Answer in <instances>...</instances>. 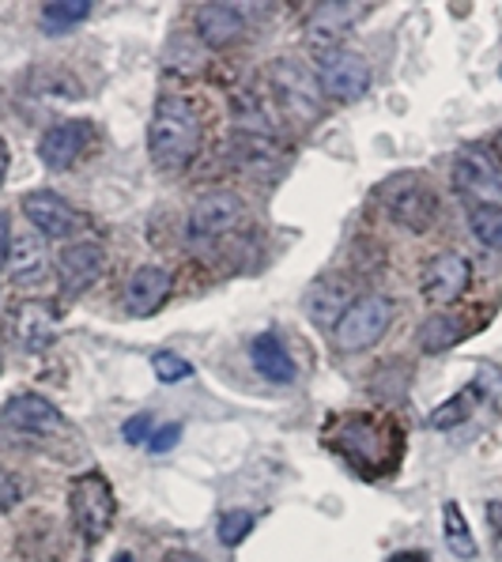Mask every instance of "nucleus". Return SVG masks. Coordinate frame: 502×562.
Segmentation results:
<instances>
[{
  "label": "nucleus",
  "instance_id": "nucleus-1",
  "mask_svg": "<svg viewBox=\"0 0 502 562\" xmlns=\"http://www.w3.org/2000/svg\"><path fill=\"white\" fill-rule=\"evenodd\" d=\"M201 151V114L189 99L167 94L148 125V155L163 175H178Z\"/></svg>",
  "mask_w": 502,
  "mask_h": 562
},
{
  "label": "nucleus",
  "instance_id": "nucleus-2",
  "mask_svg": "<svg viewBox=\"0 0 502 562\" xmlns=\"http://www.w3.org/2000/svg\"><path fill=\"white\" fill-rule=\"evenodd\" d=\"M68 509H72V525L76 532L83 536L88 543H99L102 536L110 532L114 525V487L102 472H83L72 480L68 487Z\"/></svg>",
  "mask_w": 502,
  "mask_h": 562
},
{
  "label": "nucleus",
  "instance_id": "nucleus-3",
  "mask_svg": "<svg viewBox=\"0 0 502 562\" xmlns=\"http://www.w3.org/2000/svg\"><path fill=\"white\" fill-rule=\"evenodd\" d=\"M393 325V299L378 295H359L355 302H348L341 317L333 325V336H336V348L341 351H367L370 344H378L386 336V328Z\"/></svg>",
  "mask_w": 502,
  "mask_h": 562
},
{
  "label": "nucleus",
  "instance_id": "nucleus-4",
  "mask_svg": "<svg viewBox=\"0 0 502 562\" xmlns=\"http://www.w3.org/2000/svg\"><path fill=\"white\" fill-rule=\"evenodd\" d=\"M268 83H272V94L280 99V106L295 121L317 117V110H322V88H317V76L310 72L302 60H295V57L272 60Z\"/></svg>",
  "mask_w": 502,
  "mask_h": 562
},
{
  "label": "nucleus",
  "instance_id": "nucleus-5",
  "mask_svg": "<svg viewBox=\"0 0 502 562\" xmlns=\"http://www.w3.org/2000/svg\"><path fill=\"white\" fill-rule=\"evenodd\" d=\"M336 423H344L348 430L328 427V446L336 453H344L355 464H389L397 461L393 453H386V423L375 419V415H333Z\"/></svg>",
  "mask_w": 502,
  "mask_h": 562
},
{
  "label": "nucleus",
  "instance_id": "nucleus-6",
  "mask_svg": "<svg viewBox=\"0 0 502 562\" xmlns=\"http://www.w3.org/2000/svg\"><path fill=\"white\" fill-rule=\"evenodd\" d=\"M386 212L412 235H427L438 220V193L423 178H397L386 186Z\"/></svg>",
  "mask_w": 502,
  "mask_h": 562
},
{
  "label": "nucleus",
  "instance_id": "nucleus-7",
  "mask_svg": "<svg viewBox=\"0 0 502 562\" xmlns=\"http://www.w3.org/2000/svg\"><path fill=\"white\" fill-rule=\"evenodd\" d=\"M314 76H317V88H325L328 99H336V102H355L370 91L367 57L355 54V49H344V46L317 54Z\"/></svg>",
  "mask_w": 502,
  "mask_h": 562
},
{
  "label": "nucleus",
  "instance_id": "nucleus-8",
  "mask_svg": "<svg viewBox=\"0 0 502 562\" xmlns=\"http://www.w3.org/2000/svg\"><path fill=\"white\" fill-rule=\"evenodd\" d=\"M242 215H246V204H242L238 193H231V189H212V193H204L201 201H197L193 207H189V241H201V246H208V241L231 235V231L242 223Z\"/></svg>",
  "mask_w": 502,
  "mask_h": 562
},
{
  "label": "nucleus",
  "instance_id": "nucleus-9",
  "mask_svg": "<svg viewBox=\"0 0 502 562\" xmlns=\"http://www.w3.org/2000/svg\"><path fill=\"white\" fill-rule=\"evenodd\" d=\"M454 186L457 193H465L472 204H495L502 207V170L488 151L472 148L457 155L454 162Z\"/></svg>",
  "mask_w": 502,
  "mask_h": 562
},
{
  "label": "nucleus",
  "instance_id": "nucleus-10",
  "mask_svg": "<svg viewBox=\"0 0 502 562\" xmlns=\"http://www.w3.org/2000/svg\"><path fill=\"white\" fill-rule=\"evenodd\" d=\"M23 215L42 238H68L80 231V212L57 196L54 189H34V193L23 196Z\"/></svg>",
  "mask_w": 502,
  "mask_h": 562
},
{
  "label": "nucleus",
  "instance_id": "nucleus-11",
  "mask_svg": "<svg viewBox=\"0 0 502 562\" xmlns=\"http://www.w3.org/2000/svg\"><path fill=\"white\" fill-rule=\"evenodd\" d=\"M0 419H4V427L23 430V435H34V438L60 435V430L68 427L57 404H49L46 396H38V393L12 396V401L4 404V412H0Z\"/></svg>",
  "mask_w": 502,
  "mask_h": 562
},
{
  "label": "nucleus",
  "instance_id": "nucleus-12",
  "mask_svg": "<svg viewBox=\"0 0 502 562\" xmlns=\"http://www.w3.org/2000/svg\"><path fill=\"white\" fill-rule=\"evenodd\" d=\"M472 280V265L465 254L457 249H446V254L431 257L427 268H423V295H427L435 306H449L454 299L465 295Z\"/></svg>",
  "mask_w": 502,
  "mask_h": 562
},
{
  "label": "nucleus",
  "instance_id": "nucleus-13",
  "mask_svg": "<svg viewBox=\"0 0 502 562\" xmlns=\"http://www.w3.org/2000/svg\"><path fill=\"white\" fill-rule=\"evenodd\" d=\"M362 15V4H348V0H325L306 15V42L317 46V54L336 49L344 42V34L355 27V20Z\"/></svg>",
  "mask_w": 502,
  "mask_h": 562
},
{
  "label": "nucleus",
  "instance_id": "nucleus-14",
  "mask_svg": "<svg viewBox=\"0 0 502 562\" xmlns=\"http://www.w3.org/2000/svg\"><path fill=\"white\" fill-rule=\"evenodd\" d=\"M102 268H107V254H102L99 241H72L57 257V276L65 295H83L102 276Z\"/></svg>",
  "mask_w": 502,
  "mask_h": 562
},
{
  "label": "nucleus",
  "instance_id": "nucleus-15",
  "mask_svg": "<svg viewBox=\"0 0 502 562\" xmlns=\"http://www.w3.org/2000/svg\"><path fill=\"white\" fill-rule=\"evenodd\" d=\"M12 333H15V344L31 356L46 351L49 344L57 340V314L49 302H20L12 314Z\"/></svg>",
  "mask_w": 502,
  "mask_h": 562
},
{
  "label": "nucleus",
  "instance_id": "nucleus-16",
  "mask_svg": "<svg viewBox=\"0 0 502 562\" xmlns=\"http://www.w3.org/2000/svg\"><path fill=\"white\" fill-rule=\"evenodd\" d=\"M170 288H175V280H170L167 268L141 265L125 283V310L133 317H152L170 299Z\"/></svg>",
  "mask_w": 502,
  "mask_h": 562
},
{
  "label": "nucleus",
  "instance_id": "nucleus-17",
  "mask_svg": "<svg viewBox=\"0 0 502 562\" xmlns=\"http://www.w3.org/2000/svg\"><path fill=\"white\" fill-rule=\"evenodd\" d=\"M197 34H201L204 46L223 49L235 46V42L246 34V15H242L238 4H201L197 8Z\"/></svg>",
  "mask_w": 502,
  "mask_h": 562
},
{
  "label": "nucleus",
  "instance_id": "nucleus-18",
  "mask_svg": "<svg viewBox=\"0 0 502 562\" xmlns=\"http://www.w3.org/2000/svg\"><path fill=\"white\" fill-rule=\"evenodd\" d=\"M88 144V121H60L38 140V159L49 170H68Z\"/></svg>",
  "mask_w": 502,
  "mask_h": 562
},
{
  "label": "nucleus",
  "instance_id": "nucleus-19",
  "mask_svg": "<svg viewBox=\"0 0 502 562\" xmlns=\"http://www.w3.org/2000/svg\"><path fill=\"white\" fill-rule=\"evenodd\" d=\"M223 155H227L238 170H246V175H265V170H272L276 162H280V148L272 144V136L242 133V128L223 144Z\"/></svg>",
  "mask_w": 502,
  "mask_h": 562
},
{
  "label": "nucleus",
  "instance_id": "nucleus-20",
  "mask_svg": "<svg viewBox=\"0 0 502 562\" xmlns=\"http://www.w3.org/2000/svg\"><path fill=\"white\" fill-rule=\"evenodd\" d=\"M249 359H254V370H257V374H261L265 382H272V385H291V382L299 378L291 351L283 348V344L276 340L272 333H261L254 344H249Z\"/></svg>",
  "mask_w": 502,
  "mask_h": 562
},
{
  "label": "nucleus",
  "instance_id": "nucleus-21",
  "mask_svg": "<svg viewBox=\"0 0 502 562\" xmlns=\"http://www.w3.org/2000/svg\"><path fill=\"white\" fill-rule=\"evenodd\" d=\"M4 268L15 283L42 280V272H46V249H42L38 235H12V241H8Z\"/></svg>",
  "mask_w": 502,
  "mask_h": 562
},
{
  "label": "nucleus",
  "instance_id": "nucleus-22",
  "mask_svg": "<svg viewBox=\"0 0 502 562\" xmlns=\"http://www.w3.org/2000/svg\"><path fill=\"white\" fill-rule=\"evenodd\" d=\"M443 536H446V551L454 559H461V562L476 559V536H472L469 521H465L461 506H457L454 498L443 506Z\"/></svg>",
  "mask_w": 502,
  "mask_h": 562
},
{
  "label": "nucleus",
  "instance_id": "nucleus-23",
  "mask_svg": "<svg viewBox=\"0 0 502 562\" xmlns=\"http://www.w3.org/2000/svg\"><path fill=\"white\" fill-rule=\"evenodd\" d=\"M465 336V325L457 322L454 314H431L420 328V344L427 356H438V351H449L457 340Z\"/></svg>",
  "mask_w": 502,
  "mask_h": 562
},
{
  "label": "nucleus",
  "instance_id": "nucleus-24",
  "mask_svg": "<svg viewBox=\"0 0 502 562\" xmlns=\"http://www.w3.org/2000/svg\"><path fill=\"white\" fill-rule=\"evenodd\" d=\"M91 15V0H49L42 4V27L49 34H60Z\"/></svg>",
  "mask_w": 502,
  "mask_h": 562
},
{
  "label": "nucleus",
  "instance_id": "nucleus-25",
  "mask_svg": "<svg viewBox=\"0 0 502 562\" xmlns=\"http://www.w3.org/2000/svg\"><path fill=\"white\" fill-rule=\"evenodd\" d=\"M476 396H480V389H461L457 396H449V401L443 404V408H435L431 412V427L435 430H454V427H461L465 419L472 415L476 408Z\"/></svg>",
  "mask_w": 502,
  "mask_h": 562
},
{
  "label": "nucleus",
  "instance_id": "nucleus-26",
  "mask_svg": "<svg viewBox=\"0 0 502 562\" xmlns=\"http://www.w3.org/2000/svg\"><path fill=\"white\" fill-rule=\"evenodd\" d=\"M469 231L488 249H502V207H495V204H472L469 207Z\"/></svg>",
  "mask_w": 502,
  "mask_h": 562
},
{
  "label": "nucleus",
  "instance_id": "nucleus-27",
  "mask_svg": "<svg viewBox=\"0 0 502 562\" xmlns=\"http://www.w3.org/2000/svg\"><path fill=\"white\" fill-rule=\"evenodd\" d=\"M254 525H257L254 509H227V514L220 517V529H215V532H220L223 548H238V543L254 532Z\"/></svg>",
  "mask_w": 502,
  "mask_h": 562
},
{
  "label": "nucleus",
  "instance_id": "nucleus-28",
  "mask_svg": "<svg viewBox=\"0 0 502 562\" xmlns=\"http://www.w3.org/2000/svg\"><path fill=\"white\" fill-rule=\"evenodd\" d=\"M152 370L163 385H178V382H186V378H193V362L175 356V351H155Z\"/></svg>",
  "mask_w": 502,
  "mask_h": 562
},
{
  "label": "nucleus",
  "instance_id": "nucleus-29",
  "mask_svg": "<svg viewBox=\"0 0 502 562\" xmlns=\"http://www.w3.org/2000/svg\"><path fill=\"white\" fill-rule=\"evenodd\" d=\"M121 435H125V442H129V446L152 442V412H141V415H133V419H125Z\"/></svg>",
  "mask_w": 502,
  "mask_h": 562
},
{
  "label": "nucleus",
  "instance_id": "nucleus-30",
  "mask_svg": "<svg viewBox=\"0 0 502 562\" xmlns=\"http://www.w3.org/2000/svg\"><path fill=\"white\" fill-rule=\"evenodd\" d=\"M178 442H181V423H170V427L155 430L148 449H152V453H170V449H175Z\"/></svg>",
  "mask_w": 502,
  "mask_h": 562
},
{
  "label": "nucleus",
  "instance_id": "nucleus-31",
  "mask_svg": "<svg viewBox=\"0 0 502 562\" xmlns=\"http://www.w3.org/2000/svg\"><path fill=\"white\" fill-rule=\"evenodd\" d=\"M15 503H20V483L0 469V509H12Z\"/></svg>",
  "mask_w": 502,
  "mask_h": 562
},
{
  "label": "nucleus",
  "instance_id": "nucleus-32",
  "mask_svg": "<svg viewBox=\"0 0 502 562\" xmlns=\"http://www.w3.org/2000/svg\"><path fill=\"white\" fill-rule=\"evenodd\" d=\"M488 517H491V532H495V551L502 559V503H488Z\"/></svg>",
  "mask_w": 502,
  "mask_h": 562
},
{
  "label": "nucleus",
  "instance_id": "nucleus-33",
  "mask_svg": "<svg viewBox=\"0 0 502 562\" xmlns=\"http://www.w3.org/2000/svg\"><path fill=\"white\" fill-rule=\"evenodd\" d=\"M159 562H204V559L193 555V551H170V555H163Z\"/></svg>",
  "mask_w": 502,
  "mask_h": 562
},
{
  "label": "nucleus",
  "instance_id": "nucleus-34",
  "mask_svg": "<svg viewBox=\"0 0 502 562\" xmlns=\"http://www.w3.org/2000/svg\"><path fill=\"white\" fill-rule=\"evenodd\" d=\"M8 162H12V155H8L4 136H0V186H4V178H8Z\"/></svg>",
  "mask_w": 502,
  "mask_h": 562
},
{
  "label": "nucleus",
  "instance_id": "nucleus-35",
  "mask_svg": "<svg viewBox=\"0 0 502 562\" xmlns=\"http://www.w3.org/2000/svg\"><path fill=\"white\" fill-rule=\"evenodd\" d=\"M389 562H431V559L423 555V551H401V555H393Z\"/></svg>",
  "mask_w": 502,
  "mask_h": 562
},
{
  "label": "nucleus",
  "instance_id": "nucleus-36",
  "mask_svg": "<svg viewBox=\"0 0 502 562\" xmlns=\"http://www.w3.org/2000/svg\"><path fill=\"white\" fill-rule=\"evenodd\" d=\"M114 562H133V555H129V551H121V555H118Z\"/></svg>",
  "mask_w": 502,
  "mask_h": 562
}]
</instances>
